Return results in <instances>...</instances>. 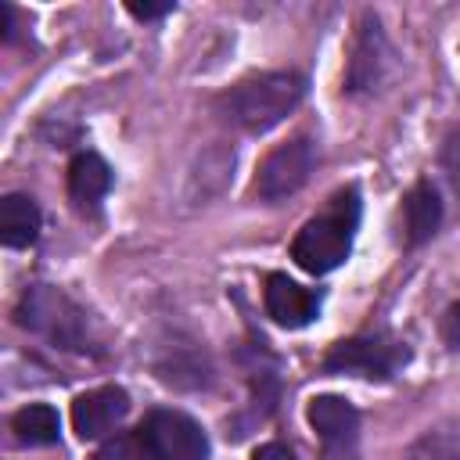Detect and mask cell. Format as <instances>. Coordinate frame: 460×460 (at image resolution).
Instances as JSON below:
<instances>
[{
    "label": "cell",
    "instance_id": "1",
    "mask_svg": "<svg viewBox=\"0 0 460 460\" xmlns=\"http://www.w3.org/2000/svg\"><path fill=\"white\" fill-rule=\"evenodd\" d=\"M302 97H305V75L277 68V72H259L234 83L219 97V111L230 126L244 133H266L277 122H284Z\"/></svg>",
    "mask_w": 460,
    "mask_h": 460
},
{
    "label": "cell",
    "instance_id": "2",
    "mask_svg": "<svg viewBox=\"0 0 460 460\" xmlns=\"http://www.w3.org/2000/svg\"><path fill=\"white\" fill-rule=\"evenodd\" d=\"M356 226H359V194L356 187H345L327 201L320 216L302 223V230L291 241V259L305 273L323 277L349 259Z\"/></svg>",
    "mask_w": 460,
    "mask_h": 460
},
{
    "label": "cell",
    "instance_id": "3",
    "mask_svg": "<svg viewBox=\"0 0 460 460\" xmlns=\"http://www.w3.org/2000/svg\"><path fill=\"white\" fill-rule=\"evenodd\" d=\"M14 323L54 349L86 352L93 345L86 313L54 284H29L14 302Z\"/></svg>",
    "mask_w": 460,
    "mask_h": 460
},
{
    "label": "cell",
    "instance_id": "4",
    "mask_svg": "<svg viewBox=\"0 0 460 460\" xmlns=\"http://www.w3.org/2000/svg\"><path fill=\"white\" fill-rule=\"evenodd\" d=\"M410 363V345L392 334H356L327 349L323 370L367 381H388Z\"/></svg>",
    "mask_w": 460,
    "mask_h": 460
},
{
    "label": "cell",
    "instance_id": "5",
    "mask_svg": "<svg viewBox=\"0 0 460 460\" xmlns=\"http://www.w3.org/2000/svg\"><path fill=\"white\" fill-rule=\"evenodd\" d=\"M316 169V144L309 137H291L284 144H277L255 169L252 180V194L262 205H277L291 194H298L305 187V180Z\"/></svg>",
    "mask_w": 460,
    "mask_h": 460
},
{
    "label": "cell",
    "instance_id": "6",
    "mask_svg": "<svg viewBox=\"0 0 460 460\" xmlns=\"http://www.w3.org/2000/svg\"><path fill=\"white\" fill-rule=\"evenodd\" d=\"M140 435L155 460H208V435L183 410H151Z\"/></svg>",
    "mask_w": 460,
    "mask_h": 460
},
{
    "label": "cell",
    "instance_id": "7",
    "mask_svg": "<svg viewBox=\"0 0 460 460\" xmlns=\"http://www.w3.org/2000/svg\"><path fill=\"white\" fill-rule=\"evenodd\" d=\"M305 420L320 438V460H359V413L341 395H316L305 406Z\"/></svg>",
    "mask_w": 460,
    "mask_h": 460
},
{
    "label": "cell",
    "instance_id": "8",
    "mask_svg": "<svg viewBox=\"0 0 460 460\" xmlns=\"http://www.w3.org/2000/svg\"><path fill=\"white\" fill-rule=\"evenodd\" d=\"M392 43L377 22V14H363L356 25V40H352V58H349V72H345V90L349 93H374L388 68H392Z\"/></svg>",
    "mask_w": 460,
    "mask_h": 460
},
{
    "label": "cell",
    "instance_id": "9",
    "mask_svg": "<svg viewBox=\"0 0 460 460\" xmlns=\"http://www.w3.org/2000/svg\"><path fill=\"white\" fill-rule=\"evenodd\" d=\"M129 413V395L126 388L119 385H101V388H90L83 395H75L72 402V431L83 438V442H93V438H104L111 435L122 417Z\"/></svg>",
    "mask_w": 460,
    "mask_h": 460
},
{
    "label": "cell",
    "instance_id": "10",
    "mask_svg": "<svg viewBox=\"0 0 460 460\" xmlns=\"http://www.w3.org/2000/svg\"><path fill=\"white\" fill-rule=\"evenodd\" d=\"M262 305H266V316L280 327H305L316 320L320 313V295L302 288L298 280H291L288 273H270L266 277V288H262Z\"/></svg>",
    "mask_w": 460,
    "mask_h": 460
},
{
    "label": "cell",
    "instance_id": "11",
    "mask_svg": "<svg viewBox=\"0 0 460 460\" xmlns=\"http://www.w3.org/2000/svg\"><path fill=\"white\" fill-rule=\"evenodd\" d=\"M108 190H111V165L93 151H79L68 162V198H72V205L83 208V212H93L104 201Z\"/></svg>",
    "mask_w": 460,
    "mask_h": 460
},
{
    "label": "cell",
    "instance_id": "12",
    "mask_svg": "<svg viewBox=\"0 0 460 460\" xmlns=\"http://www.w3.org/2000/svg\"><path fill=\"white\" fill-rule=\"evenodd\" d=\"M442 223V201L438 190L428 180H417L410 187V194L402 198V230H406V244H424Z\"/></svg>",
    "mask_w": 460,
    "mask_h": 460
},
{
    "label": "cell",
    "instance_id": "13",
    "mask_svg": "<svg viewBox=\"0 0 460 460\" xmlns=\"http://www.w3.org/2000/svg\"><path fill=\"white\" fill-rule=\"evenodd\" d=\"M43 216L29 194H7L0 201V241L7 248H29L40 237Z\"/></svg>",
    "mask_w": 460,
    "mask_h": 460
},
{
    "label": "cell",
    "instance_id": "14",
    "mask_svg": "<svg viewBox=\"0 0 460 460\" xmlns=\"http://www.w3.org/2000/svg\"><path fill=\"white\" fill-rule=\"evenodd\" d=\"M11 435L22 446H54L61 435V417L47 402H29L11 413Z\"/></svg>",
    "mask_w": 460,
    "mask_h": 460
},
{
    "label": "cell",
    "instance_id": "15",
    "mask_svg": "<svg viewBox=\"0 0 460 460\" xmlns=\"http://www.w3.org/2000/svg\"><path fill=\"white\" fill-rule=\"evenodd\" d=\"M402 460H460V420H442L428 431H420Z\"/></svg>",
    "mask_w": 460,
    "mask_h": 460
},
{
    "label": "cell",
    "instance_id": "16",
    "mask_svg": "<svg viewBox=\"0 0 460 460\" xmlns=\"http://www.w3.org/2000/svg\"><path fill=\"white\" fill-rule=\"evenodd\" d=\"M90 460H155V456H151V449H147V442H144V435L137 428V431H115V435H108Z\"/></svg>",
    "mask_w": 460,
    "mask_h": 460
},
{
    "label": "cell",
    "instance_id": "17",
    "mask_svg": "<svg viewBox=\"0 0 460 460\" xmlns=\"http://www.w3.org/2000/svg\"><path fill=\"white\" fill-rule=\"evenodd\" d=\"M442 169H446L453 190L460 194V129H453L446 137V144H442Z\"/></svg>",
    "mask_w": 460,
    "mask_h": 460
},
{
    "label": "cell",
    "instance_id": "18",
    "mask_svg": "<svg viewBox=\"0 0 460 460\" xmlns=\"http://www.w3.org/2000/svg\"><path fill=\"white\" fill-rule=\"evenodd\" d=\"M442 338H446V345L453 352H460V302H453L446 309V316H442Z\"/></svg>",
    "mask_w": 460,
    "mask_h": 460
},
{
    "label": "cell",
    "instance_id": "19",
    "mask_svg": "<svg viewBox=\"0 0 460 460\" xmlns=\"http://www.w3.org/2000/svg\"><path fill=\"white\" fill-rule=\"evenodd\" d=\"M126 11H129L133 18H140V22H151V18H165V14H172L176 4H172V0H165V4H126Z\"/></svg>",
    "mask_w": 460,
    "mask_h": 460
},
{
    "label": "cell",
    "instance_id": "20",
    "mask_svg": "<svg viewBox=\"0 0 460 460\" xmlns=\"http://www.w3.org/2000/svg\"><path fill=\"white\" fill-rule=\"evenodd\" d=\"M252 460H298V456H295L291 446H284V442H266V446H259V449L252 453Z\"/></svg>",
    "mask_w": 460,
    "mask_h": 460
}]
</instances>
